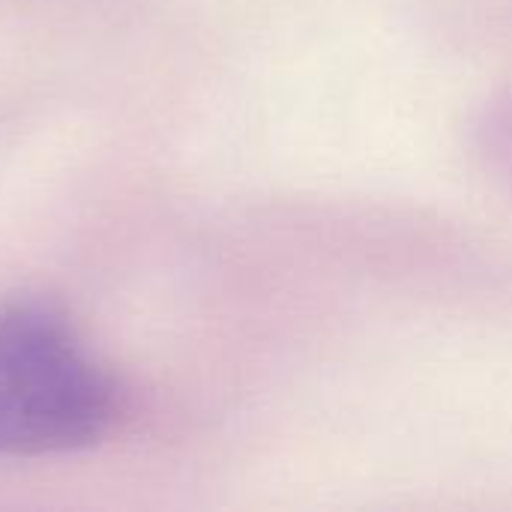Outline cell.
<instances>
[{
	"mask_svg": "<svg viewBox=\"0 0 512 512\" xmlns=\"http://www.w3.org/2000/svg\"><path fill=\"white\" fill-rule=\"evenodd\" d=\"M117 414V384L57 306L39 297L0 303V456L93 447Z\"/></svg>",
	"mask_w": 512,
	"mask_h": 512,
	"instance_id": "1",
	"label": "cell"
}]
</instances>
